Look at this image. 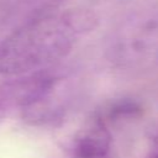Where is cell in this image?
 <instances>
[{"mask_svg":"<svg viewBox=\"0 0 158 158\" xmlns=\"http://www.w3.org/2000/svg\"><path fill=\"white\" fill-rule=\"evenodd\" d=\"M112 138L107 122L98 114L75 135L72 142L74 158H109Z\"/></svg>","mask_w":158,"mask_h":158,"instance_id":"3957f363","label":"cell"},{"mask_svg":"<svg viewBox=\"0 0 158 158\" xmlns=\"http://www.w3.org/2000/svg\"><path fill=\"white\" fill-rule=\"evenodd\" d=\"M51 0H0V38Z\"/></svg>","mask_w":158,"mask_h":158,"instance_id":"277c9868","label":"cell"},{"mask_svg":"<svg viewBox=\"0 0 158 158\" xmlns=\"http://www.w3.org/2000/svg\"><path fill=\"white\" fill-rule=\"evenodd\" d=\"M63 63L36 72L10 77L0 83V118L12 111L31 107L41 101L69 73Z\"/></svg>","mask_w":158,"mask_h":158,"instance_id":"7a4b0ae2","label":"cell"},{"mask_svg":"<svg viewBox=\"0 0 158 158\" xmlns=\"http://www.w3.org/2000/svg\"><path fill=\"white\" fill-rule=\"evenodd\" d=\"M148 158H158V151H156V152H152V153L148 156Z\"/></svg>","mask_w":158,"mask_h":158,"instance_id":"8992f818","label":"cell"},{"mask_svg":"<svg viewBox=\"0 0 158 158\" xmlns=\"http://www.w3.org/2000/svg\"><path fill=\"white\" fill-rule=\"evenodd\" d=\"M63 5L64 0L46 2L0 38L1 75L26 74L62 63L93 22L89 14Z\"/></svg>","mask_w":158,"mask_h":158,"instance_id":"6da1fadb","label":"cell"},{"mask_svg":"<svg viewBox=\"0 0 158 158\" xmlns=\"http://www.w3.org/2000/svg\"><path fill=\"white\" fill-rule=\"evenodd\" d=\"M141 112V106L131 100H121L111 104L102 114H99L106 122L115 121L120 118H127L132 116H137Z\"/></svg>","mask_w":158,"mask_h":158,"instance_id":"5b68a950","label":"cell"}]
</instances>
